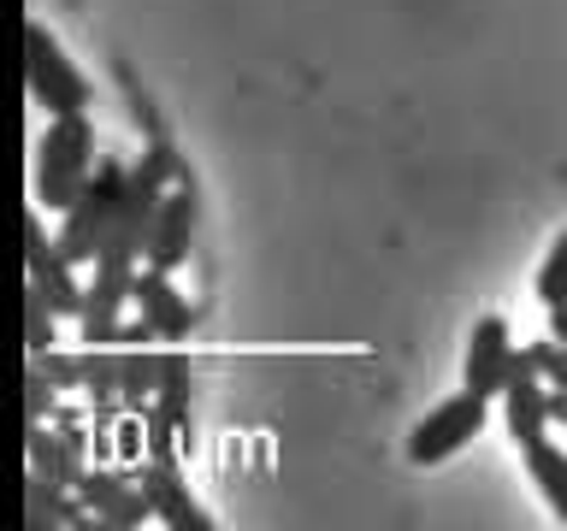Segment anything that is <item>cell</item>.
<instances>
[{
    "label": "cell",
    "instance_id": "obj_1",
    "mask_svg": "<svg viewBox=\"0 0 567 531\" xmlns=\"http://www.w3.org/2000/svg\"><path fill=\"white\" fill-rule=\"evenodd\" d=\"M172 171H177L172 148H148L142 166H131V189H124L113 230H106V242L95 254V290H89L83 319H118V308L136 295V254H148V230H154L159 201H166Z\"/></svg>",
    "mask_w": 567,
    "mask_h": 531
},
{
    "label": "cell",
    "instance_id": "obj_2",
    "mask_svg": "<svg viewBox=\"0 0 567 531\" xmlns=\"http://www.w3.org/2000/svg\"><path fill=\"white\" fill-rule=\"evenodd\" d=\"M89 171H95V124H89V113L48 118V136L35 148V201L65 212L83 195Z\"/></svg>",
    "mask_w": 567,
    "mask_h": 531
},
{
    "label": "cell",
    "instance_id": "obj_3",
    "mask_svg": "<svg viewBox=\"0 0 567 531\" xmlns=\"http://www.w3.org/2000/svg\"><path fill=\"white\" fill-rule=\"evenodd\" d=\"M124 189H131V166H118V159H95L83 195L65 207V225H60V254L71 266H89V260L101 254L106 230H113V212L124 201Z\"/></svg>",
    "mask_w": 567,
    "mask_h": 531
},
{
    "label": "cell",
    "instance_id": "obj_4",
    "mask_svg": "<svg viewBox=\"0 0 567 531\" xmlns=\"http://www.w3.org/2000/svg\"><path fill=\"white\" fill-rule=\"evenodd\" d=\"M24 83H30V101L48 106V118H65V113H89V83L83 71L60 53L53 30L42 18L24 24Z\"/></svg>",
    "mask_w": 567,
    "mask_h": 531
},
{
    "label": "cell",
    "instance_id": "obj_5",
    "mask_svg": "<svg viewBox=\"0 0 567 531\" xmlns=\"http://www.w3.org/2000/svg\"><path fill=\"white\" fill-rule=\"evenodd\" d=\"M478 431H485V396L461 389V396L437 402L432 414L414 425V437H408V460H414V467H437V460H450L455 449H467Z\"/></svg>",
    "mask_w": 567,
    "mask_h": 531
},
{
    "label": "cell",
    "instance_id": "obj_6",
    "mask_svg": "<svg viewBox=\"0 0 567 531\" xmlns=\"http://www.w3.org/2000/svg\"><path fill=\"white\" fill-rule=\"evenodd\" d=\"M189 425V361L184 354H159V389L154 407H142V442L148 460H177V431Z\"/></svg>",
    "mask_w": 567,
    "mask_h": 531
},
{
    "label": "cell",
    "instance_id": "obj_7",
    "mask_svg": "<svg viewBox=\"0 0 567 531\" xmlns=\"http://www.w3.org/2000/svg\"><path fill=\"white\" fill-rule=\"evenodd\" d=\"M18 230H24V266H30V283L53 301V313L60 319H83L89 295L78 290V278H71V260L60 254V242H48V230L35 212H24L18 219Z\"/></svg>",
    "mask_w": 567,
    "mask_h": 531
},
{
    "label": "cell",
    "instance_id": "obj_8",
    "mask_svg": "<svg viewBox=\"0 0 567 531\" xmlns=\"http://www.w3.org/2000/svg\"><path fill=\"white\" fill-rule=\"evenodd\" d=\"M544 366L532 348H514V366H508V384H503V419H508V437L514 442H532L544 437L549 425V389H544Z\"/></svg>",
    "mask_w": 567,
    "mask_h": 531
},
{
    "label": "cell",
    "instance_id": "obj_9",
    "mask_svg": "<svg viewBox=\"0 0 567 531\" xmlns=\"http://www.w3.org/2000/svg\"><path fill=\"white\" fill-rule=\"evenodd\" d=\"M195 219H202L195 189L189 184H172L166 201H159V212H154V230H148V266H154V272H177V266L189 260Z\"/></svg>",
    "mask_w": 567,
    "mask_h": 531
},
{
    "label": "cell",
    "instance_id": "obj_10",
    "mask_svg": "<svg viewBox=\"0 0 567 531\" xmlns=\"http://www.w3.org/2000/svg\"><path fill=\"white\" fill-rule=\"evenodd\" d=\"M24 449H30V472H42V478H53V485H65V490H78V478L89 472L83 467V425H71V419L30 425Z\"/></svg>",
    "mask_w": 567,
    "mask_h": 531
},
{
    "label": "cell",
    "instance_id": "obj_11",
    "mask_svg": "<svg viewBox=\"0 0 567 531\" xmlns=\"http://www.w3.org/2000/svg\"><path fill=\"white\" fill-rule=\"evenodd\" d=\"M508 366H514V343H508V319L485 313L473 325V343H467V366H461V378H467L473 396H503L508 384Z\"/></svg>",
    "mask_w": 567,
    "mask_h": 531
},
{
    "label": "cell",
    "instance_id": "obj_12",
    "mask_svg": "<svg viewBox=\"0 0 567 531\" xmlns=\"http://www.w3.org/2000/svg\"><path fill=\"white\" fill-rule=\"evenodd\" d=\"M78 496H83V508L95 513L101 525H142L154 513L142 478L131 485V478H118V472H83L78 478Z\"/></svg>",
    "mask_w": 567,
    "mask_h": 531
},
{
    "label": "cell",
    "instance_id": "obj_13",
    "mask_svg": "<svg viewBox=\"0 0 567 531\" xmlns=\"http://www.w3.org/2000/svg\"><path fill=\"white\" fill-rule=\"evenodd\" d=\"M142 490H148L159 525H172V531H213V513L189 496V485L177 478L172 460H148V467H142Z\"/></svg>",
    "mask_w": 567,
    "mask_h": 531
},
{
    "label": "cell",
    "instance_id": "obj_14",
    "mask_svg": "<svg viewBox=\"0 0 567 531\" xmlns=\"http://www.w3.org/2000/svg\"><path fill=\"white\" fill-rule=\"evenodd\" d=\"M136 301H142V319L154 325V336H166V343L189 336V319H195V313H189V301L172 290L166 272H154V266H148V272L136 278Z\"/></svg>",
    "mask_w": 567,
    "mask_h": 531
},
{
    "label": "cell",
    "instance_id": "obj_15",
    "mask_svg": "<svg viewBox=\"0 0 567 531\" xmlns=\"http://www.w3.org/2000/svg\"><path fill=\"white\" fill-rule=\"evenodd\" d=\"M24 502H30V513H24L30 531H42V525H95V513H83V496L65 502V485H53V478H42V472H30Z\"/></svg>",
    "mask_w": 567,
    "mask_h": 531
},
{
    "label": "cell",
    "instance_id": "obj_16",
    "mask_svg": "<svg viewBox=\"0 0 567 531\" xmlns=\"http://www.w3.org/2000/svg\"><path fill=\"white\" fill-rule=\"evenodd\" d=\"M520 455H526L532 485L544 490L549 513H556V520L567 525V449H556L549 437H532V442H520Z\"/></svg>",
    "mask_w": 567,
    "mask_h": 531
},
{
    "label": "cell",
    "instance_id": "obj_17",
    "mask_svg": "<svg viewBox=\"0 0 567 531\" xmlns=\"http://www.w3.org/2000/svg\"><path fill=\"white\" fill-rule=\"evenodd\" d=\"M159 389V361L154 354H118V402L124 407H148Z\"/></svg>",
    "mask_w": 567,
    "mask_h": 531
},
{
    "label": "cell",
    "instance_id": "obj_18",
    "mask_svg": "<svg viewBox=\"0 0 567 531\" xmlns=\"http://www.w3.org/2000/svg\"><path fill=\"white\" fill-rule=\"evenodd\" d=\"M53 319H60V313H53V301L30 283V290H24V348L30 354H48L53 348Z\"/></svg>",
    "mask_w": 567,
    "mask_h": 531
},
{
    "label": "cell",
    "instance_id": "obj_19",
    "mask_svg": "<svg viewBox=\"0 0 567 531\" xmlns=\"http://www.w3.org/2000/svg\"><path fill=\"white\" fill-rule=\"evenodd\" d=\"M53 389H60V384L48 378V366H35V361H30V372H24V419H30V425H42V419L60 414Z\"/></svg>",
    "mask_w": 567,
    "mask_h": 531
},
{
    "label": "cell",
    "instance_id": "obj_20",
    "mask_svg": "<svg viewBox=\"0 0 567 531\" xmlns=\"http://www.w3.org/2000/svg\"><path fill=\"white\" fill-rule=\"evenodd\" d=\"M538 301H544V308H561V301H567V230L556 237V248H549V260L538 272Z\"/></svg>",
    "mask_w": 567,
    "mask_h": 531
},
{
    "label": "cell",
    "instance_id": "obj_21",
    "mask_svg": "<svg viewBox=\"0 0 567 531\" xmlns=\"http://www.w3.org/2000/svg\"><path fill=\"white\" fill-rule=\"evenodd\" d=\"M532 354H538V366H544L549 389H567V343H556V336H544V343H532Z\"/></svg>",
    "mask_w": 567,
    "mask_h": 531
},
{
    "label": "cell",
    "instance_id": "obj_22",
    "mask_svg": "<svg viewBox=\"0 0 567 531\" xmlns=\"http://www.w3.org/2000/svg\"><path fill=\"white\" fill-rule=\"evenodd\" d=\"M89 396H95V402H118V354H95V372H89Z\"/></svg>",
    "mask_w": 567,
    "mask_h": 531
},
{
    "label": "cell",
    "instance_id": "obj_23",
    "mask_svg": "<svg viewBox=\"0 0 567 531\" xmlns=\"http://www.w3.org/2000/svg\"><path fill=\"white\" fill-rule=\"evenodd\" d=\"M549 336H556V343H567V301H561V308H549Z\"/></svg>",
    "mask_w": 567,
    "mask_h": 531
},
{
    "label": "cell",
    "instance_id": "obj_24",
    "mask_svg": "<svg viewBox=\"0 0 567 531\" xmlns=\"http://www.w3.org/2000/svg\"><path fill=\"white\" fill-rule=\"evenodd\" d=\"M549 419L567 425V389H549Z\"/></svg>",
    "mask_w": 567,
    "mask_h": 531
}]
</instances>
